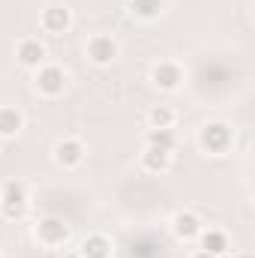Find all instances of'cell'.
<instances>
[{
	"label": "cell",
	"instance_id": "12",
	"mask_svg": "<svg viewBox=\"0 0 255 258\" xmlns=\"http://www.w3.org/2000/svg\"><path fill=\"white\" fill-rule=\"evenodd\" d=\"M75 252H78V258H114V243H111L108 234L90 231V234H84L78 240Z\"/></svg>",
	"mask_w": 255,
	"mask_h": 258
},
{
	"label": "cell",
	"instance_id": "17",
	"mask_svg": "<svg viewBox=\"0 0 255 258\" xmlns=\"http://www.w3.org/2000/svg\"><path fill=\"white\" fill-rule=\"evenodd\" d=\"M144 144L174 153V150H177V132H174V129H147V135H144Z\"/></svg>",
	"mask_w": 255,
	"mask_h": 258
},
{
	"label": "cell",
	"instance_id": "18",
	"mask_svg": "<svg viewBox=\"0 0 255 258\" xmlns=\"http://www.w3.org/2000/svg\"><path fill=\"white\" fill-rule=\"evenodd\" d=\"M189 258H216V255H210V252H204V249H192Z\"/></svg>",
	"mask_w": 255,
	"mask_h": 258
},
{
	"label": "cell",
	"instance_id": "9",
	"mask_svg": "<svg viewBox=\"0 0 255 258\" xmlns=\"http://www.w3.org/2000/svg\"><path fill=\"white\" fill-rule=\"evenodd\" d=\"M15 63L21 66V69L36 72L42 63H48V48H45V42L36 39V36L18 39V45H15Z\"/></svg>",
	"mask_w": 255,
	"mask_h": 258
},
{
	"label": "cell",
	"instance_id": "19",
	"mask_svg": "<svg viewBox=\"0 0 255 258\" xmlns=\"http://www.w3.org/2000/svg\"><path fill=\"white\" fill-rule=\"evenodd\" d=\"M60 258H78V252L75 249H60Z\"/></svg>",
	"mask_w": 255,
	"mask_h": 258
},
{
	"label": "cell",
	"instance_id": "7",
	"mask_svg": "<svg viewBox=\"0 0 255 258\" xmlns=\"http://www.w3.org/2000/svg\"><path fill=\"white\" fill-rule=\"evenodd\" d=\"M51 159H54L57 168H63V171H75V168H81V162L87 159V144H84L81 138H75V135H63V138L54 141V147H51Z\"/></svg>",
	"mask_w": 255,
	"mask_h": 258
},
{
	"label": "cell",
	"instance_id": "3",
	"mask_svg": "<svg viewBox=\"0 0 255 258\" xmlns=\"http://www.w3.org/2000/svg\"><path fill=\"white\" fill-rule=\"evenodd\" d=\"M30 207V189L24 180H6L0 183V213L6 219H24Z\"/></svg>",
	"mask_w": 255,
	"mask_h": 258
},
{
	"label": "cell",
	"instance_id": "1",
	"mask_svg": "<svg viewBox=\"0 0 255 258\" xmlns=\"http://www.w3.org/2000/svg\"><path fill=\"white\" fill-rule=\"evenodd\" d=\"M198 147L207 156H225L234 147V129L225 120H207L198 129Z\"/></svg>",
	"mask_w": 255,
	"mask_h": 258
},
{
	"label": "cell",
	"instance_id": "11",
	"mask_svg": "<svg viewBox=\"0 0 255 258\" xmlns=\"http://www.w3.org/2000/svg\"><path fill=\"white\" fill-rule=\"evenodd\" d=\"M168 228H171L174 240H180V243H192V240H198L204 222H201V216H198L195 210H177V213L171 216Z\"/></svg>",
	"mask_w": 255,
	"mask_h": 258
},
{
	"label": "cell",
	"instance_id": "6",
	"mask_svg": "<svg viewBox=\"0 0 255 258\" xmlns=\"http://www.w3.org/2000/svg\"><path fill=\"white\" fill-rule=\"evenodd\" d=\"M150 84L159 90V93H177L186 81V69L177 63V60H156L147 72Z\"/></svg>",
	"mask_w": 255,
	"mask_h": 258
},
{
	"label": "cell",
	"instance_id": "5",
	"mask_svg": "<svg viewBox=\"0 0 255 258\" xmlns=\"http://www.w3.org/2000/svg\"><path fill=\"white\" fill-rule=\"evenodd\" d=\"M84 57H87V63L105 69V66H111L120 57V42L111 33H93L84 42Z\"/></svg>",
	"mask_w": 255,
	"mask_h": 258
},
{
	"label": "cell",
	"instance_id": "20",
	"mask_svg": "<svg viewBox=\"0 0 255 258\" xmlns=\"http://www.w3.org/2000/svg\"><path fill=\"white\" fill-rule=\"evenodd\" d=\"M234 258H252V255H249V252H237Z\"/></svg>",
	"mask_w": 255,
	"mask_h": 258
},
{
	"label": "cell",
	"instance_id": "13",
	"mask_svg": "<svg viewBox=\"0 0 255 258\" xmlns=\"http://www.w3.org/2000/svg\"><path fill=\"white\" fill-rule=\"evenodd\" d=\"M27 126V117L18 105H0V141L18 138Z\"/></svg>",
	"mask_w": 255,
	"mask_h": 258
},
{
	"label": "cell",
	"instance_id": "10",
	"mask_svg": "<svg viewBox=\"0 0 255 258\" xmlns=\"http://www.w3.org/2000/svg\"><path fill=\"white\" fill-rule=\"evenodd\" d=\"M171 165H174V153H168V150H159V147L144 144L141 153H138V168H141L144 174L162 177V174L171 171Z\"/></svg>",
	"mask_w": 255,
	"mask_h": 258
},
{
	"label": "cell",
	"instance_id": "8",
	"mask_svg": "<svg viewBox=\"0 0 255 258\" xmlns=\"http://www.w3.org/2000/svg\"><path fill=\"white\" fill-rule=\"evenodd\" d=\"M72 24H75V18H72V9L66 3H48L39 12V27L48 36H63L72 30Z\"/></svg>",
	"mask_w": 255,
	"mask_h": 258
},
{
	"label": "cell",
	"instance_id": "16",
	"mask_svg": "<svg viewBox=\"0 0 255 258\" xmlns=\"http://www.w3.org/2000/svg\"><path fill=\"white\" fill-rule=\"evenodd\" d=\"M147 126L150 129H174L177 126V111L171 105H153L147 111Z\"/></svg>",
	"mask_w": 255,
	"mask_h": 258
},
{
	"label": "cell",
	"instance_id": "14",
	"mask_svg": "<svg viewBox=\"0 0 255 258\" xmlns=\"http://www.w3.org/2000/svg\"><path fill=\"white\" fill-rule=\"evenodd\" d=\"M198 249H204V252H210V255H216V258H225L231 252V237L222 228H201Z\"/></svg>",
	"mask_w": 255,
	"mask_h": 258
},
{
	"label": "cell",
	"instance_id": "4",
	"mask_svg": "<svg viewBox=\"0 0 255 258\" xmlns=\"http://www.w3.org/2000/svg\"><path fill=\"white\" fill-rule=\"evenodd\" d=\"M33 87L45 99H60L69 90V72L57 63H42L33 72Z\"/></svg>",
	"mask_w": 255,
	"mask_h": 258
},
{
	"label": "cell",
	"instance_id": "2",
	"mask_svg": "<svg viewBox=\"0 0 255 258\" xmlns=\"http://www.w3.org/2000/svg\"><path fill=\"white\" fill-rule=\"evenodd\" d=\"M33 237H36L39 246L60 252V249L69 246V240H72V225L66 222L63 216H42L33 225Z\"/></svg>",
	"mask_w": 255,
	"mask_h": 258
},
{
	"label": "cell",
	"instance_id": "21",
	"mask_svg": "<svg viewBox=\"0 0 255 258\" xmlns=\"http://www.w3.org/2000/svg\"><path fill=\"white\" fill-rule=\"evenodd\" d=\"M0 258H3V252H0Z\"/></svg>",
	"mask_w": 255,
	"mask_h": 258
},
{
	"label": "cell",
	"instance_id": "15",
	"mask_svg": "<svg viewBox=\"0 0 255 258\" xmlns=\"http://www.w3.org/2000/svg\"><path fill=\"white\" fill-rule=\"evenodd\" d=\"M129 15L138 21H159L165 12V0H126Z\"/></svg>",
	"mask_w": 255,
	"mask_h": 258
}]
</instances>
